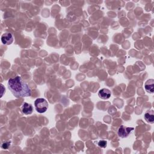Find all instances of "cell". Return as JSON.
<instances>
[{
  "instance_id": "cell-1",
  "label": "cell",
  "mask_w": 154,
  "mask_h": 154,
  "mask_svg": "<svg viewBox=\"0 0 154 154\" xmlns=\"http://www.w3.org/2000/svg\"><path fill=\"white\" fill-rule=\"evenodd\" d=\"M7 85L13 95L17 98L28 97L31 95V88L20 76L10 78Z\"/></svg>"
},
{
  "instance_id": "cell-2",
  "label": "cell",
  "mask_w": 154,
  "mask_h": 154,
  "mask_svg": "<svg viewBox=\"0 0 154 154\" xmlns=\"http://www.w3.org/2000/svg\"><path fill=\"white\" fill-rule=\"evenodd\" d=\"M34 106L38 112L43 113L47 111L49 104L45 99L37 98L34 102Z\"/></svg>"
},
{
  "instance_id": "cell-3",
  "label": "cell",
  "mask_w": 154,
  "mask_h": 154,
  "mask_svg": "<svg viewBox=\"0 0 154 154\" xmlns=\"http://www.w3.org/2000/svg\"><path fill=\"white\" fill-rule=\"evenodd\" d=\"M133 130L134 128L121 125L118 129V135L121 138H126L129 135Z\"/></svg>"
},
{
  "instance_id": "cell-4",
  "label": "cell",
  "mask_w": 154,
  "mask_h": 154,
  "mask_svg": "<svg viewBox=\"0 0 154 154\" xmlns=\"http://www.w3.org/2000/svg\"><path fill=\"white\" fill-rule=\"evenodd\" d=\"M14 38L11 33L5 32L1 35V42L5 45H10L13 42Z\"/></svg>"
},
{
  "instance_id": "cell-5",
  "label": "cell",
  "mask_w": 154,
  "mask_h": 154,
  "mask_svg": "<svg viewBox=\"0 0 154 154\" xmlns=\"http://www.w3.org/2000/svg\"><path fill=\"white\" fill-rule=\"evenodd\" d=\"M21 109L24 114H31L33 111V107L31 104L27 102H23L21 106Z\"/></svg>"
},
{
  "instance_id": "cell-6",
  "label": "cell",
  "mask_w": 154,
  "mask_h": 154,
  "mask_svg": "<svg viewBox=\"0 0 154 154\" xmlns=\"http://www.w3.org/2000/svg\"><path fill=\"white\" fill-rule=\"evenodd\" d=\"M111 95V91L107 88H102L98 92V96L100 98L102 99H108L110 97Z\"/></svg>"
},
{
  "instance_id": "cell-7",
  "label": "cell",
  "mask_w": 154,
  "mask_h": 154,
  "mask_svg": "<svg viewBox=\"0 0 154 154\" xmlns=\"http://www.w3.org/2000/svg\"><path fill=\"white\" fill-rule=\"evenodd\" d=\"M144 88L147 92L153 93L154 92V80L153 79H148L144 84Z\"/></svg>"
},
{
  "instance_id": "cell-8",
  "label": "cell",
  "mask_w": 154,
  "mask_h": 154,
  "mask_svg": "<svg viewBox=\"0 0 154 154\" xmlns=\"http://www.w3.org/2000/svg\"><path fill=\"white\" fill-rule=\"evenodd\" d=\"M144 118L146 121L149 123H154V112L153 110L150 109L147 111L144 114Z\"/></svg>"
},
{
  "instance_id": "cell-9",
  "label": "cell",
  "mask_w": 154,
  "mask_h": 154,
  "mask_svg": "<svg viewBox=\"0 0 154 154\" xmlns=\"http://www.w3.org/2000/svg\"><path fill=\"white\" fill-rule=\"evenodd\" d=\"M106 144H107L106 141H105V140H100L98 143V146L99 147H100L105 148V147H106Z\"/></svg>"
},
{
  "instance_id": "cell-10",
  "label": "cell",
  "mask_w": 154,
  "mask_h": 154,
  "mask_svg": "<svg viewBox=\"0 0 154 154\" xmlns=\"http://www.w3.org/2000/svg\"><path fill=\"white\" fill-rule=\"evenodd\" d=\"M10 146V142H5L2 144L1 147L4 149H7L8 148V147Z\"/></svg>"
},
{
  "instance_id": "cell-11",
  "label": "cell",
  "mask_w": 154,
  "mask_h": 154,
  "mask_svg": "<svg viewBox=\"0 0 154 154\" xmlns=\"http://www.w3.org/2000/svg\"><path fill=\"white\" fill-rule=\"evenodd\" d=\"M1 88H2V93L1 96V97H2V95H3V92H4V90H2V89H3V87H4V86H3V85H2V84H1Z\"/></svg>"
}]
</instances>
